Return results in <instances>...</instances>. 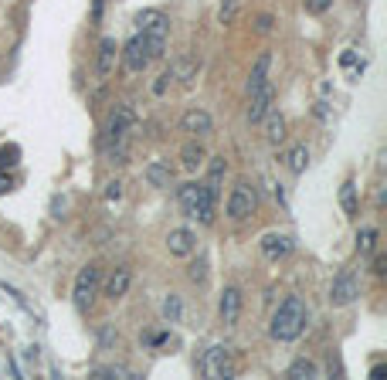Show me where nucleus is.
<instances>
[{"instance_id": "obj_7", "label": "nucleus", "mask_w": 387, "mask_h": 380, "mask_svg": "<svg viewBox=\"0 0 387 380\" xmlns=\"http://www.w3.org/2000/svg\"><path fill=\"white\" fill-rule=\"evenodd\" d=\"M119 58H123V68L129 75H143L150 68V55H146V45H143L140 34H133L123 48H119Z\"/></svg>"}, {"instance_id": "obj_15", "label": "nucleus", "mask_w": 387, "mask_h": 380, "mask_svg": "<svg viewBox=\"0 0 387 380\" xmlns=\"http://www.w3.org/2000/svg\"><path fill=\"white\" fill-rule=\"evenodd\" d=\"M293 251V238L289 234H279V231H268L262 238V255L268 261H279V259H285Z\"/></svg>"}, {"instance_id": "obj_4", "label": "nucleus", "mask_w": 387, "mask_h": 380, "mask_svg": "<svg viewBox=\"0 0 387 380\" xmlns=\"http://www.w3.org/2000/svg\"><path fill=\"white\" fill-rule=\"evenodd\" d=\"M102 289V268L99 265H85V268H78L75 275V289H72V303H75L78 313H89L95 303V295Z\"/></svg>"}, {"instance_id": "obj_34", "label": "nucleus", "mask_w": 387, "mask_h": 380, "mask_svg": "<svg viewBox=\"0 0 387 380\" xmlns=\"http://www.w3.org/2000/svg\"><path fill=\"white\" fill-rule=\"evenodd\" d=\"M384 272H387V259L377 255V259H374V275H384Z\"/></svg>"}, {"instance_id": "obj_1", "label": "nucleus", "mask_w": 387, "mask_h": 380, "mask_svg": "<svg viewBox=\"0 0 387 380\" xmlns=\"http://www.w3.org/2000/svg\"><path fill=\"white\" fill-rule=\"evenodd\" d=\"M306 322H310V313L299 295H289L282 299V305L272 313V322H268V333L279 343H295L299 336L306 333Z\"/></svg>"}, {"instance_id": "obj_28", "label": "nucleus", "mask_w": 387, "mask_h": 380, "mask_svg": "<svg viewBox=\"0 0 387 380\" xmlns=\"http://www.w3.org/2000/svg\"><path fill=\"white\" fill-rule=\"evenodd\" d=\"M374 248H377V231L364 228L360 234H356V251H360V255H371Z\"/></svg>"}, {"instance_id": "obj_8", "label": "nucleus", "mask_w": 387, "mask_h": 380, "mask_svg": "<svg viewBox=\"0 0 387 380\" xmlns=\"http://www.w3.org/2000/svg\"><path fill=\"white\" fill-rule=\"evenodd\" d=\"M272 102H276V89L265 82V85H258L255 92H248V122L251 126H258V122L272 112Z\"/></svg>"}, {"instance_id": "obj_21", "label": "nucleus", "mask_w": 387, "mask_h": 380, "mask_svg": "<svg viewBox=\"0 0 387 380\" xmlns=\"http://www.w3.org/2000/svg\"><path fill=\"white\" fill-rule=\"evenodd\" d=\"M285 377L289 380H316L320 377V367L312 364L310 357H295L293 364H289V370H285Z\"/></svg>"}, {"instance_id": "obj_30", "label": "nucleus", "mask_w": 387, "mask_h": 380, "mask_svg": "<svg viewBox=\"0 0 387 380\" xmlns=\"http://www.w3.org/2000/svg\"><path fill=\"white\" fill-rule=\"evenodd\" d=\"M329 7H333V0H306V11L310 14H326Z\"/></svg>"}, {"instance_id": "obj_27", "label": "nucleus", "mask_w": 387, "mask_h": 380, "mask_svg": "<svg viewBox=\"0 0 387 380\" xmlns=\"http://www.w3.org/2000/svg\"><path fill=\"white\" fill-rule=\"evenodd\" d=\"M187 278H190L194 286H204V282H207V259H204V255H197V261H190Z\"/></svg>"}, {"instance_id": "obj_6", "label": "nucleus", "mask_w": 387, "mask_h": 380, "mask_svg": "<svg viewBox=\"0 0 387 380\" xmlns=\"http://www.w3.org/2000/svg\"><path fill=\"white\" fill-rule=\"evenodd\" d=\"M201 370H204V377H207V380H228V377H234L231 353L224 350V347H211V350L204 353Z\"/></svg>"}, {"instance_id": "obj_17", "label": "nucleus", "mask_w": 387, "mask_h": 380, "mask_svg": "<svg viewBox=\"0 0 387 380\" xmlns=\"http://www.w3.org/2000/svg\"><path fill=\"white\" fill-rule=\"evenodd\" d=\"M268 68H272V55L262 51V55L255 58V65H251V75H248V82H245V92H255L258 85H265V82H268Z\"/></svg>"}, {"instance_id": "obj_11", "label": "nucleus", "mask_w": 387, "mask_h": 380, "mask_svg": "<svg viewBox=\"0 0 387 380\" xmlns=\"http://www.w3.org/2000/svg\"><path fill=\"white\" fill-rule=\"evenodd\" d=\"M180 129H184L190 139H201V136H207V133L214 129V119H211L207 109H187L184 119H180Z\"/></svg>"}, {"instance_id": "obj_24", "label": "nucleus", "mask_w": 387, "mask_h": 380, "mask_svg": "<svg viewBox=\"0 0 387 380\" xmlns=\"http://www.w3.org/2000/svg\"><path fill=\"white\" fill-rule=\"evenodd\" d=\"M194 75H197V61H194V58H177V61L170 65V78H180L184 85H187V82H190Z\"/></svg>"}, {"instance_id": "obj_5", "label": "nucleus", "mask_w": 387, "mask_h": 380, "mask_svg": "<svg viewBox=\"0 0 387 380\" xmlns=\"http://www.w3.org/2000/svg\"><path fill=\"white\" fill-rule=\"evenodd\" d=\"M258 207V194H255V187L248 180H238L231 187V197H228V217L231 221H248L251 214Z\"/></svg>"}, {"instance_id": "obj_32", "label": "nucleus", "mask_w": 387, "mask_h": 380, "mask_svg": "<svg viewBox=\"0 0 387 380\" xmlns=\"http://www.w3.org/2000/svg\"><path fill=\"white\" fill-rule=\"evenodd\" d=\"M167 85H170V72H163V75L153 82V95H163V92H167Z\"/></svg>"}, {"instance_id": "obj_12", "label": "nucleus", "mask_w": 387, "mask_h": 380, "mask_svg": "<svg viewBox=\"0 0 387 380\" xmlns=\"http://www.w3.org/2000/svg\"><path fill=\"white\" fill-rule=\"evenodd\" d=\"M241 289L238 286H228V289L221 292V299H217V316H221V322L224 326H234L238 322V316H241Z\"/></svg>"}, {"instance_id": "obj_10", "label": "nucleus", "mask_w": 387, "mask_h": 380, "mask_svg": "<svg viewBox=\"0 0 387 380\" xmlns=\"http://www.w3.org/2000/svg\"><path fill=\"white\" fill-rule=\"evenodd\" d=\"M116 61H119V45H116L112 38H102V41H99V55H95V78H99V82L112 78Z\"/></svg>"}, {"instance_id": "obj_31", "label": "nucleus", "mask_w": 387, "mask_h": 380, "mask_svg": "<svg viewBox=\"0 0 387 380\" xmlns=\"http://www.w3.org/2000/svg\"><path fill=\"white\" fill-rule=\"evenodd\" d=\"M116 340H119V336H116V330H112V326H102V333H99V343H102V347H112Z\"/></svg>"}, {"instance_id": "obj_25", "label": "nucleus", "mask_w": 387, "mask_h": 380, "mask_svg": "<svg viewBox=\"0 0 387 380\" xmlns=\"http://www.w3.org/2000/svg\"><path fill=\"white\" fill-rule=\"evenodd\" d=\"M160 313H163V320H167V322H180V313H184L180 295H177V292H170V295L163 299V305H160Z\"/></svg>"}, {"instance_id": "obj_22", "label": "nucleus", "mask_w": 387, "mask_h": 380, "mask_svg": "<svg viewBox=\"0 0 387 380\" xmlns=\"http://www.w3.org/2000/svg\"><path fill=\"white\" fill-rule=\"evenodd\" d=\"M262 122H265V139H268L272 146H279L282 139H285V119H282L279 112H268Z\"/></svg>"}, {"instance_id": "obj_29", "label": "nucleus", "mask_w": 387, "mask_h": 380, "mask_svg": "<svg viewBox=\"0 0 387 380\" xmlns=\"http://www.w3.org/2000/svg\"><path fill=\"white\" fill-rule=\"evenodd\" d=\"M340 65H343V72H350V75H360V61H356V51H343L340 55Z\"/></svg>"}, {"instance_id": "obj_3", "label": "nucleus", "mask_w": 387, "mask_h": 380, "mask_svg": "<svg viewBox=\"0 0 387 380\" xmlns=\"http://www.w3.org/2000/svg\"><path fill=\"white\" fill-rule=\"evenodd\" d=\"M177 200H180V211L190 221H201V224H211L214 221V204L217 200L207 194V187L201 180H187L184 187H177Z\"/></svg>"}, {"instance_id": "obj_14", "label": "nucleus", "mask_w": 387, "mask_h": 380, "mask_svg": "<svg viewBox=\"0 0 387 380\" xmlns=\"http://www.w3.org/2000/svg\"><path fill=\"white\" fill-rule=\"evenodd\" d=\"M129 286H133V268L129 265H119V268H112V275L106 278V299H123L126 292H129Z\"/></svg>"}, {"instance_id": "obj_13", "label": "nucleus", "mask_w": 387, "mask_h": 380, "mask_svg": "<svg viewBox=\"0 0 387 380\" xmlns=\"http://www.w3.org/2000/svg\"><path fill=\"white\" fill-rule=\"evenodd\" d=\"M167 248H170L173 259H190L197 251V234L190 228H173L167 234Z\"/></svg>"}, {"instance_id": "obj_2", "label": "nucleus", "mask_w": 387, "mask_h": 380, "mask_svg": "<svg viewBox=\"0 0 387 380\" xmlns=\"http://www.w3.org/2000/svg\"><path fill=\"white\" fill-rule=\"evenodd\" d=\"M136 28H140V38L146 45L150 61L163 58L167 55V38H170V17L163 11H140L136 14Z\"/></svg>"}, {"instance_id": "obj_16", "label": "nucleus", "mask_w": 387, "mask_h": 380, "mask_svg": "<svg viewBox=\"0 0 387 380\" xmlns=\"http://www.w3.org/2000/svg\"><path fill=\"white\" fill-rule=\"evenodd\" d=\"M204 160H207V153H204L201 143H197V139H187L184 150H180V167H184L187 173H194L197 167H204Z\"/></svg>"}, {"instance_id": "obj_20", "label": "nucleus", "mask_w": 387, "mask_h": 380, "mask_svg": "<svg viewBox=\"0 0 387 380\" xmlns=\"http://www.w3.org/2000/svg\"><path fill=\"white\" fill-rule=\"evenodd\" d=\"M224 170H228V163H224V156H214L211 163H207V180H201L204 187H207V194L217 200V194H221V180H224Z\"/></svg>"}, {"instance_id": "obj_19", "label": "nucleus", "mask_w": 387, "mask_h": 380, "mask_svg": "<svg viewBox=\"0 0 387 380\" xmlns=\"http://www.w3.org/2000/svg\"><path fill=\"white\" fill-rule=\"evenodd\" d=\"M306 167H310V146H306V143H295L293 150L285 153V170L295 173V177H302Z\"/></svg>"}, {"instance_id": "obj_35", "label": "nucleus", "mask_w": 387, "mask_h": 380, "mask_svg": "<svg viewBox=\"0 0 387 380\" xmlns=\"http://www.w3.org/2000/svg\"><path fill=\"white\" fill-rule=\"evenodd\" d=\"M258 31H262V34H268V31H272V17H268V14L258 17Z\"/></svg>"}, {"instance_id": "obj_23", "label": "nucleus", "mask_w": 387, "mask_h": 380, "mask_svg": "<svg viewBox=\"0 0 387 380\" xmlns=\"http://www.w3.org/2000/svg\"><path fill=\"white\" fill-rule=\"evenodd\" d=\"M340 207L347 217H354L356 211H360V200H356V183L354 180H343L340 187Z\"/></svg>"}, {"instance_id": "obj_18", "label": "nucleus", "mask_w": 387, "mask_h": 380, "mask_svg": "<svg viewBox=\"0 0 387 380\" xmlns=\"http://www.w3.org/2000/svg\"><path fill=\"white\" fill-rule=\"evenodd\" d=\"M143 177H146V183H150V187H156V190H167V187H170V163L153 160V163H146Z\"/></svg>"}, {"instance_id": "obj_26", "label": "nucleus", "mask_w": 387, "mask_h": 380, "mask_svg": "<svg viewBox=\"0 0 387 380\" xmlns=\"http://www.w3.org/2000/svg\"><path fill=\"white\" fill-rule=\"evenodd\" d=\"M241 4H245V0H221V4H217V21H221V24H231L234 17H238V11H241Z\"/></svg>"}, {"instance_id": "obj_33", "label": "nucleus", "mask_w": 387, "mask_h": 380, "mask_svg": "<svg viewBox=\"0 0 387 380\" xmlns=\"http://www.w3.org/2000/svg\"><path fill=\"white\" fill-rule=\"evenodd\" d=\"M106 197H109V200H119V197H123V183H119V180H112V183H109Z\"/></svg>"}, {"instance_id": "obj_9", "label": "nucleus", "mask_w": 387, "mask_h": 380, "mask_svg": "<svg viewBox=\"0 0 387 380\" xmlns=\"http://www.w3.org/2000/svg\"><path fill=\"white\" fill-rule=\"evenodd\" d=\"M356 295H360V286H356V278L350 272H343L333 278V286H329V305L343 309V305L356 303Z\"/></svg>"}, {"instance_id": "obj_36", "label": "nucleus", "mask_w": 387, "mask_h": 380, "mask_svg": "<svg viewBox=\"0 0 387 380\" xmlns=\"http://www.w3.org/2000/svg\"><path fill=\"white\" fill-rule=\"evenodd\" d=\"M11 190V177H0V194H7Z\"/></svg>"}]
</instances>
